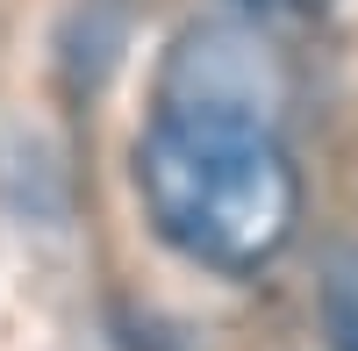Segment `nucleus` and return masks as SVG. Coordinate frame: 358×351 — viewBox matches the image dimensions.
Listing matches in <instances>:
<instances>
[{"instance_id": "nucleus-1", "label": "nucleus", "mask_w": 358, "mask_h": 351, "mask_svg": "<svg viewBox=\"0 0 358 351\" xmlns=\"http://www.w3.org/2000/svg\"><path fill=\"white\" fill-rule=\"evenodd\" d=\"M136 194L151 229L208 273H258L301 229V172L280 129L151 115L136 136Z\"/></svg>"}, {"instance_id": "nucleus-2", "label": "nucleus", "mask_w": 358, "mask_h": 351, "mask_svg": "<svg viewBox=\"0 0 358 351\" xmlns=\"http://www.w3.org/2000/svg\"><path fill=\"white\" fill-rule=\"evenodd\" d=\"M294 94L280 43L258 22L208 15L187 22L158 65V115H208V122H258L280 129V108Z\"/></svg>"}, {"instance_id": "nucleus-3", "label": "nucleus", "mask_w": 358, "mask_h": 351, "mask_svg": "<svg viewBox=\"0 0 358 351\" xmlns=\"http://www.w3.org/2000/svg\"><path fill=\"white\" fill-rule=\"evenodd\" d=\"M322 337L330 351H358V251L330 258L322 273Z\"/></svg>"}, {"instance_id": "nucleus-4", "label": "nucleus", "mask_w": 358, "mask_h": 351, "mask_svg": "<svg viewBox=\"0 0 358 351\" xmlns=\"http://www.w3.org/2000/svg\"><path fill=\"white\" fill-rule=\"evenodd\" d=\"M244 8H258V15H308V8H322V0H244Z\"/></svg>"}]
</instances>
